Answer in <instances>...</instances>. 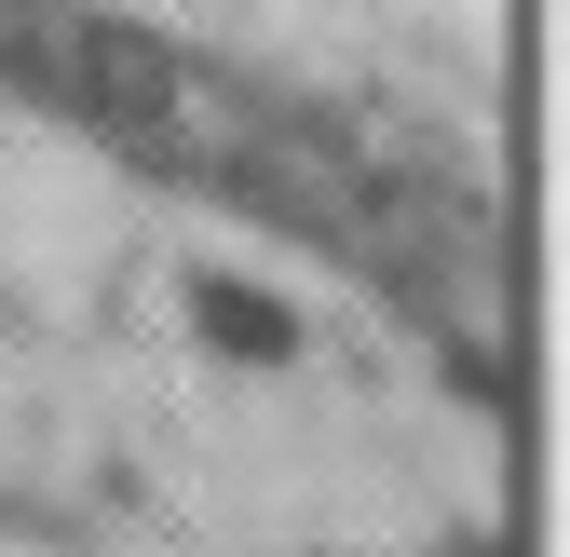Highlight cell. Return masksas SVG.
Instances as JSON below:
<instances>
[{"mask_svg":"<svg viewBox=\"0 0 570 557\" xmlns=\"http://www.w3.org/2000/svg\"><path fill=\"white\" fill-rule=\"evenodd\" d=\"M190 313H204V340H218V354H299V326H285L258 286H232V272H204Z\"/></svg>","mask_w":570,"mask_h":557,"instance_id":"cell-1","label":"cell"}]
</instances>
